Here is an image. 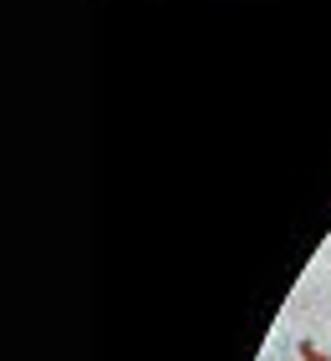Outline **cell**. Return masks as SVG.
I'll list each match as a JSON object with an SVG mask.
<instances>
[{
    "label": "cell",
    "instance_id": "cell-1",
    "mask_svg": "<svg viewBox=\"0 0 331 361\" xmlns=\"http://www.w3.org/2000/svg\"><path fill=\"white\" fill-rule=\"evenodd\" d=\"M301 361H331V356H326V351H316L311 341H301Z\"/></svg>",
    "mask_w": 331,
    "mask_h": 361
}]
</instances>
